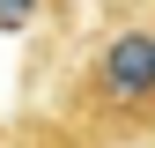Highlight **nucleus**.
<instances>
[{
	"label": "nucleus",
	"mask_w": 155,
	"mask_h": 148,
	"mask_svg": "<svg viewBox=\"0 0 155 148\" xmlns=\"http://www.w3.org/2000/svg\"><path fill=\"white\" fill-rule=\"evenodd\" d=\"M81 119L104 141H148L155 133V30H111L81 74Z\"/></svg>",
	"instance_id": "f257e3e1"
},
{
	"label": "nucleus",
	"mask_w": 155,
	"mask_h": 148,
	"mask_svg": "<svg viewBox=\"0 0 155 148\" xmlns=\"http://www.w3.org/2000/svg\"><path fill=\"white\" fill-rule=\"evenodd\" d=\"M37 15H45V0H0V37H15V30H30Z\"/></svg>",
	"instance_id": "f03ea898"
}]
</instances>
